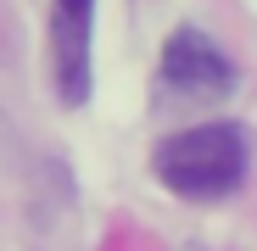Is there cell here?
I'll return each mask as SVG.
<instances>
[{
	"label": "cell",
	"mask_w": 257,
	"mask_h": 251,
	"mask_svg": "<svg viewBox=\"0 0 257 251\" xmlns=\"http://www.w3.org/2000/svg\"><path fill=\"white\" fill-rule=\"evenodd\" d=\"M251 162V134L240 123H196V129L168 134L151 156L157 179L185 195V201H224L229 190H240Z\"/></svg>",
	"instance_id": "obj_1"
},
{
	"label": "cell",
	"mask_w": 257,
	"mask_h": 251,
	"mask_svg": "<svg viewBox=\"0 0 257 251\" xmlns=\"http://www.w3.org/2000/svg\"><path fill=\"white\" fill-rule=\"evenodd\" d=\"M90 23L95 0H51V84L62 106L90 101Z\"/></svg>",
	"instance_id": "obj_2"
},
{
	"label": "cell",
	"mask_w": 257,
	"mask_h": 251,
	"mask_svg": "<svg viewBox=\"0 0 257 251\" xmlns=\"http://www.w3.org/2000/svg\"><path fill=\"white\" fill-rule=\"evenodd\" d=\"M162 78L185 95H229L235 90V62L201 28H174L168 45H162Z\"/></svg>",
	"instance_id": "obj_3"
}]
</instances>
